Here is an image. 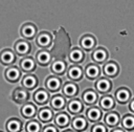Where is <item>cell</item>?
<instances>
[{"instance_id": "obj_13", "label": "cell", "mask_w": 134, "mask_h": 132, "mask_svg": "<svg viewBox=\"0 0 134 132\" xmlns=\"http://www.w3.org/2000/svg\"><path fill=\"white\" fill-rule=\"evenodd\" d=\"M71 129L75 132H85L88 127V120L83 115H75L70 122Z\"/></svg>"}, {"instance_id": "obj_24", "label": "cell", "mask_w": 134, "mask_h": 132, "mask_svg": "<svg viewBox=\"0 0 134 132\" xmlns=\"http://www.w3.org/2000/svg\"><path fill=\"white\" fill-rule=\"evenodd\" d=\"M97 101V94L92 89H87L82 94V102L87 106H92Z\"/></svg>"}, {"instance_id": "obj_40", "label": "cell", "mask_w": 134, "mask_h": 132, "mask_svg": "<svg viewBox=\"0 0 134 132\" xmlns=\"http://www.w3.org/2000/svg\"><path fill=\"white\" fill-rule=\"evenodd\" d=\"M0 132H3V131H0Z\"/></svg>"}, {"instance_id": "obj_8", "label": "cell", "mask_w": 134, "mask_h": 132, "mask_svg": "<svg viewBox=\"0 0 134 132\" xmlns=\"http://www.w3.org/2000/svg\"><path fill=\"white\" fill-rule=\"evenodd\" d=\"M71 117L70 114L66 111H60L57 114H54L53 117V124L59 128V129H66L70 125Z\"/></svg>"}, {"instance_id": "obj_25", "label": "cell", "mask_w": 134, "mask_h": 132, "mask_svg": "<svg viewBox=\"0 0 134 132\" xmlns=\"http://www.w3.org/2000/svg\"><path fill=\"white\" fill-rule=\"evenodd\" d=\"M95 43H96V40L91 35H85L80 40V44H81L82 48L85 50H91L95 46Z\"/></svg>"}, {"instance_id": "obj_33", "label": "cell", "mask_w": 134, "mask_h": 132, "mask_svg": "<svg viewBox=\"0 0 134 132\" xmlns=\"http://www.w3.org/2000/svg\"><path fill=\"white\" fill-rule=\"evenodd\" d=\"M122 127L127 130L134 129V117L132 115H127L122 118Z\"/></svg>"}, {"instance_id": "obj_5", "label": "cell", "mask_w": 134, "mask_h": 132, "mask_svg": "<svg viewBox=\"0 0 134 132\" xmlns=\"http://www.w3.org/2000/svg\"><path fill=\"white\" fill-rule=\"evenodd\" d=\"M20 34H21V36L24 40L30 41V40H34L36 38V36L38 34V29H37V26L34 23L26 22L21 26Z\"/></svg>"}, {"instance_id": "obj_30", "label": "cell", "mask_w": 134, "mask_h": 132, "mask_svg": "<svg viewBox=\"0 0 134 132\" xmlns=\"http://www.w3.org/2000/svg\"><path fill=\"white\" fill-rule=\"evenodd\" d=\"M92 59L96 63H103L107 59V51L104 48H97L92 53Z\"/></svg>"}, {"instance_id": "obj_14", "label": "cell", "mask_w": 134, "mask_h": 132, "mask_svg": "<svg viewBox=\"0 0 134 132\" xmlns=\"http://www.w3.org/2000/svg\"><path fill=\"white\" fill-rule=\"evenodd\" d=\"M12 100L17 104H25L29 100V93L23 87H17L12 93Z\"/></svg>"}, {"instance_id": "obj_10", "label": "cell", "mask_w": 134, "mask_h": 132, "mask_svg": "<svg viewBox=\"0 0 134 132\" xmlns=\"http://www.w3.org/2000/svg\"><path fill=\"white\" fill-rule=\"evenodd\" d=\"M19 68L25 73H34L37 68V62L34 58H30L28 56L23 57L19 62Z\"/></svg>"}, {"instance_id": "obj_35", "label": "cell", "mask_w": 134, "mask_h": 132, "mask_svg": "<svg viewBox=\"0 0 134 132\" xmlns=\"http://www.w3.org/2000/svg\"><path fill=\"white\" fill-rule=\"evenodd\" d=\"M91 132H107V127L102 123H95L91 127Z\"/></svg>"}, {"instance_id": "obj_7", "label": "cell", "mask_w": 134, "mask_h": 132, "mask_svg": "<svg viewBox=\"0 0 134 132\" xmlns=\"http://www.w3.org/2000/svg\"><path fill=\"white\" fill-rule=\"evenodd\" d=\"M37 116H38V120L41 123V124H50L52 120H53V117H54V114H53V110L48 107V106H43L41 107L39 110H38V113H37Z\"/></svg>"}, {"instance_id": "obj_38", "label": "cell", "mask_w": 134, "mask_h": 132, "mask_svg": "<svg viewBox=\"0 0 134 132\" xmlns=\"http://www.w3.org/2000/svg\"><path fill=\"white\" fill-rule=\"evenodd\" d=\"M111 132H124L121 129H114V130H112Z\"/></svg>"}, {"instance_id": "obj_31", "label": "cell", "mask_w": 134, "mask_h": 132, "mask_svg": "<svg viewBox=\"0 0 134 132\" xmlns=\"http://www.w3.org/2000/svg\"><path fill=\"white\" fill-rule=\"evenodd\" d=\"M99 106L105 110H110L114 107V101L110 95L103 96L99 101Z\"/></svg>"}, {"instance_id": "obj_28", "label": "cell", "mask_w": 134, "mask_h": 132, "mask_svg": "<svg viewBox=\"0 0 134 132\" xmlns=\"http://www.w3.org/2000/svg\"><path fill=\"white\" fill-rule=\"evenodd\" d=\"M95 88H96V90H97L98 92L105 93V92L110 91L111 83H110V81H108L107 79H99V80L95 83Z\"/></svg>"}, {"instance_id": "obj_1", "label": "cell", "mask_w": 134, "mask_h": 132, "mask_svg": "<svg viewBox=\"0 0 134 132\" xmlns=\"http://www.w3.org/2000/svg\"><path fill=\"white\" fill-rule=\"evenodd\" d=\"M14 51H15L16 56H19V57H22V58L27 57L31 51V45H30L29 41L24 40V39H20V40L15 42Z\"/></svg>"}, {"instance_id": "obj_6", "label": "cell", "mask_w": 134, "mask_h": 132, "mask_svg": "<svg viewBox=\"0 0 134 132\" xmlns=\"http://www.w3.org/2000/svg\"><path fill=\"white\" fill-rule=\"evenodd\" d=\"M66 104H67V100L63 94H53L52 96H50L49 98V105L50 108L53 111H63L66 108Z\"/></svg>"}, {"instance_id": "obj_32", "label": "cell", "mask_w": 134, "mask_h": 132, "mask_svg": "<svg viewBox=\"0 0 134 132\" xmlns=\"http://www.w3.org/2000/svg\"><path fill=\"white\" fill-rule=\"evenodd\" d=\"M117 66L115 63L113 62H110V63H107L105 66H104V73L106 75H109V76H114L117 72Z\"/></svg>"}, {"instance_id": "obj_26", "label": "cell", "mask_w": 134, "mask_h": 132, "mask_svg": "<svg viewBox=\"0 0 134 132\" xmlns=\"http://www.w3.org/2000/svg\"><path fill=\"white\" fill-rule=\"evenodd\" d=\"M84 73L89 80H94L99 74V68L95 64H88L84 69Z\"/></svg>"}, {"instance_id": "obj_4", "label": "cell", "mask_w": 134, "mask_h": 132, "mask_svg": "<svg viewBox=\"0 0 134 132\" xmlns=\"http://www.w3.org/2000/svg\"><path fill=\"white\" fill-rule=\"evenodd\" d=\"M62 86H63V81L58 75L52 74V75H49L45 80V89L48 92L55 93L62 88Z\"/></svg>"}, {"instance_id": "obj_34", "label": "cell", "mask_w": 134, "mask_h": 132, "mask_svg": "<svg viewBox=\"0 0 134 132\" xmlns=\"http://www.w3.org/2000/svg\"><path fill=\"white\" fill-rule=\"evenodd\" d=\"M116 98L119 103H125L129 98V92L127 89H119L116 92Z\"/></svg>"}, {"instance_id": "obj_29", "label": "cell", "mask_w": 134, "mask_h": 132, "mask_svg": "<svg viewBox=\"0 0 134 132\" xmlns=\"http://www.w3.org/2000/svg\"><path fill=\"white\" fill-rule=\"evenodd\" d=\"M105 124L109 127H115L118 122H119V116H118V113L116 112H109L105 115Z\"/></svg>"}, {"instance_id": "obj_9", "label": "cell", "mask_w": 134, "mask_h": 132, "mask_svg": "<svg viewBox=\"0 0 134 132\" xmlns=\"http://www.w3.org/2000/svg\"><path fill=\"white\" fill-rule=\"evenodd\" d=\"M66 75H67L68 81L75 83V82L82 80V78L84 75V70L80 65H75V64L69 65L67 68V71H66Z\"/></svg>"}, {"instance_id": "obj_27", "label": "cell", "mask_w": 134, "mask_h": 132, "mask_svg": "<svg viewBox=\"0 0 134 132\" xmlns=\"http://www.w3.org/2000/svg\"><path fill=\"white\" fill-rule=\"evenodd\" d=\"M25 132H41L42 131V124L38 119H28L25 123Z\"/></svg>"}, {"instance_id": "obj_15", "label": "cell", "mask_w": 134, "mask_h": 132, "mask_svg": "<svg viewBox=\"0 0 134 132\" xmlns=\"http://www.w3.org/2000/svg\"><path fill=\"white\" fill-rule=\"evenodd\" d=\"M51 59H52V54L48 49H40L35 58L37 64L43 67L49 66L51 64Z\"/></svg>"}, {"instance_id": "obj_17", "label": "cell", "mask_w": 134, "mask_h": 132, "mask_svg": "<svg viewBox=\"0 0 134 132\" xmlns=\"http://www.w3.org/2000/svg\"><path fill=\"white\" fill-rule=\"evenodd\" d=\"M49 66H50V71L52 72V74L58 75V76L66 74L67 68H68V65H67L66 61L61 60V59L54 60L53 62H51V64Z\"/></svg>"}, {"instance_id": "obj_36", "label": "cell", "mask_w": 134, "mask_h": 132, "mask_svg": "<svg viewBox=\"0 0 134 132\" xmlns=\"http://www.w3.org/2000/svg\"><path fill=\"white\" fill-rule=\"evenodd\" d=\"M41 132H60L59 128L54 125V124H47L44 127H42V131Z\"/></svg>"}, {"instance_id": "obj_20", "label": "cell", "mask_w": 134, "mask_h": 132, "mask_svg": "<svg viewBox=\"0 0 134 132\" xmlns=\"http://www.w3.org/2000/svg\"><path fill=\"white\" fill-rule=\"evenodd\" d=\"M16 62V53L14 50L5 48L0 51V63L4 66H12Z\"/></svg>"}, {"instance_id": "obj_21", "label": "cell", "mask_w": 134, "mask_h": 132, "mask_svg": "<svg viewBox=\"0 0 134 132\" xmlns=\"http://www.w3.org/2000/svg\"><path fill=\"white\" fill-rule=\"evenodd\" d=\"M68 60L72 64L80 65L85 60V53H84V51L80 47L71 48L69 50V52H68Z\"/></svg>"}, {"instance_id": "obj_2", "label": "cell", "mask_w": 134, "mask_h": 132, "mask_svg": "<svg viewBox=\"0 0 134 132\" xmlns=\"http://www.w3.org/2000/svg\"><path fill=\"white\" fill-rule=\"evenodd\" d=\"M49 92L45 88H38L34 91L32 94V100L37 106H46L49 103Z\"/></svg>"}, {"instance_id": "obj_16", "label": "cell", "mask_w": 134, "mask_h": 132, "mask_svg": "<svg viewBox=\"0 0 134 132\" xmlns=\"http://www.w3.org/2000/svg\"><path fill=\"white\" fill-rule=\"evenodd\" d=\"M36 43L41 49H48L52 43V36L50 32L44 30L40 32L36 38Z\"/></svg>"}, {"instance_id": "obj_23", "label": "cell", "mask_w": 134, "mask_h": 132, "mask_svg": "<svg viewBox=\"0 0 134 132\" xmlns=\"http://www.w3.org/2000/svg\"><path fill=\"white\" fill-rule=\"evenodd\" d=\"M5 127L7 132H21L24 128L23 123L18 117H10L6 122Z\"/></svg>"}, {"instance_id": "obj_37", "label": "cell", "mask_w": 134, "mask_h": 132, "mask_svg": "<svg viewBox=\"0 0 134 132\" xmlns=\"http://www.w3.org/2000/svg\"><path fill=\"white\" fill-rule=\"evenodd\" d=\"M62 132H75V131H73L72 129H69V128H66V129H63V131Z\"/></svg>"}, {"instance_id": "obj_39", "label": "cell", "mask_w": 134, "mask_h": 132, "mask_svg": "<svg viewBox=\"0 0 134 132\" xmlns=\"http://www.w3.org/2000/svg\"><path fill=\"white\" fill-rule=\"evenodd\" d=\"M131 109H132V111H134V101H133L132 104H131Z\"/></svg>"}, {"instance_id": "obj_3", "label": "cell", "mask_w": 134, "mask_h": 132, "mask_svg": "<svg viewBox=\"0 0 134 132\" xmlns=\"http://www.w3.org/2000/svg\"><path fill=\"white\" fill-rule=\"evenodd\" d=\"M66 110L70 115H80L84 111V103L76 97L70 98L66 104Z\"/></svg>"}, {"instance_id": "obj_22", "label": "cell", "mask_w": 134, "mask_h": 132, "mask_svg": "<svg viewBox=\"0 0 134 132\" xmlns=\"http://www.w3.org/2000/svg\"><path fill=\"white\" fill-rule=\"evenodd\" d=\"M86 118L87 120L91 122V123H98L102 118V110L98 108V107H95V106H90L87 110H86Z\"/></svg>"}, {"instance_id": "obj_12", "label": "cell", "mask_w": 134, "mask_h": 132, "mask_svg": "<svg viewBox=\"0 0 134 132\" xmlns=\"http://www.w3.org/2000/svg\"><path fill=\"white\" fill-rule=\"evenodd\" d=\"M21 75H22L21 70L16 65L8 66L4 70V78L9 83H17V82H19V80L21 79Z\"/></svg>"}, {"instance_id": "obj_18", "label": "cell", "mask_w": 134, "mask_h": 132, "mask_svg": "<svg viewBox=\"0 0 134 132\" xmlns=\"http://www.w3.org/2000/svg\"><path fill=\"white\" fill-rule=\"evenodd\" d=\"M62 93L66 98H74L79 93V86L74 82L68 81L62 86Z\"/></svg>"}, {"instance_id": "obj_19", "label": "cell", "mask_w": 134, "mask_h": 132, "mask_svg": "<svg viewBox=\"0 0 134 132\" xmlns=\"http://www.w3.org/2000/svg\"><path fill=\"white\" fill-rule=\"evenodd\" d=\"M21 115L26 118V119H32L37 113H38V108H37V105L35 103H30V102H27L25 104L22 105L21 107Z\"/></svg>"}, {"instance_id": "obj_11", "label": "cell", "mask_w": 134, "mask_h": 132, "mask_svg": "<svg viewBox=\"0 0 134 132\" xmlns=\"http://www.w3.org/2000/svg\"><path fill=\"white\" fill-rule=\"evenodd\" d=\"M21 84L24 89H26L27 91H31V90H36V88L38 87L39 80L37 75L34 73H25V75L21 80Z\"/></svg>"}]
</instances>
